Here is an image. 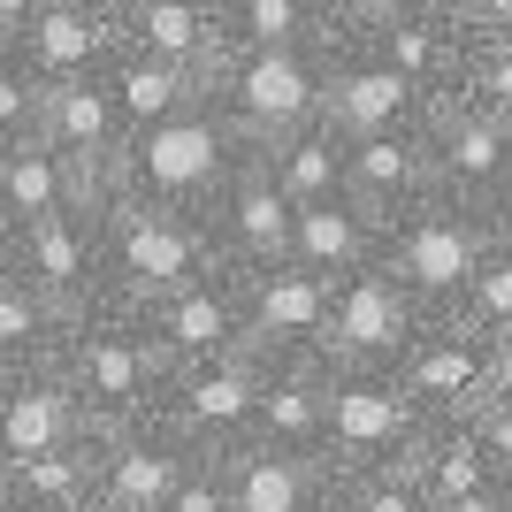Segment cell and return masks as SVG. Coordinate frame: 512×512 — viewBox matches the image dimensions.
<instances>
[{
    "label": "cell",
    "mask_w": 512,
    "mask_h": 512,
    "mask_svg": "<svg viewBox=\"0 0 512 512\" xmlns=\"http://www.w3.org/2000/svg\"><path fill=\"white\" fill-rule=\"evenodd\" d=\"M421 146H428V169H436V192L505 230L512 222V123L505 115H490L474 100H444V107H428Z\"/></svg>",
    "instance_id": "obj_9"
},
{
    "label": "cell",
    "mask_w": 512,
    "mask_h": 512,
    "mask_svg": "<svg viewBox=\"0 0 512 512\" xmlns=\"http://www.w3.org/2000/svg\"><path fill=\"white\" fill-rule=\"evenodd\" d=\"M321 413H329V367H268L245 444L276 451V459H321Z\"/></svg>",
    "instance_id": "obj_26"
},
{
    "label": "cell",
    "mask_w": 512,
    "mask_h": 512,
    "mask_svg": "<svg viewBox=\"0 0 512 512\" xmlns=\"http://www.w3.org/2000/svg\"><path fill=\"white\" fill-rule=\"evenodd\" d=\"M54 375L69 383V398L85 406L92 436L107 428H130L161 406V383H169V360L153 352V337L138 329V314L123 306H92V314L69 321L62 352H54Z\"/></svg>",
    "instance_id": "obj_2"
},
{
    "label": "cell",
    "mask_w": 512,
    "mask_h": 512,
    "mask_svg": "<svg viewBox=\"0 0 512 512\" xmlns=\"http://www.w3.org/2000/svg\"><path fill=\"white\" fill-rule=\"evenodd\" d=\"M444 512H512V490H505V482H490V490L459 497V505H444Z\"/></svg>",
    "instance_id": "obj_40"
},
{
    "label": "cell",
    "mask_w": 512,
    "mask_h": 512,
    "mask_svg": "<svg viewBox=\"0 0 512 512\" xmlns=\"http://www.w3.org/2000/svg\"><path fill=\"white\" fill-rule=\"evenodd\" d=\"M92 222H100V291L123 314H146V306L176 299V291H192L207 276H230L207 222H192V214H161V207L107 192L92 199Z\"/></svg>",
    "instance_id": "obj_1"
},
{
    "label": "cell",
    "mask_w": 512,
    "mask_h": 512,
    "mask_svg": "<svg viewBox=\"0 0 512 512\" xmlns=\"http://www.w3.org/2000/svg\"><path fill=\"white\" fill-rule=\"evenodd\" d=\"M260 390H268V360L237 344V352H222V360L169 367V383H161V406H153V421L176 428V436H184L199 459H230V451L253 436Z\"/></svg>",
    "instance_id": "obj_8"
},
{
    "label": "cell",
    "mask_w": 512,
    "mask_h": 512,
    "mask_svg": "<svg viewBox=\"0 0 512 512\" xmlns=\"http://www.w3.org/2000/svg\"><path fill=\"white\" fill-rule=\"evenodd\" d=\"M436 192V169H428V146L421 130L406 138H360V146H344V199L367 207L375 222H398L406 207Z\"/></svg>",
    "instance_id": "obj_23"
},
{
    "label": "cell",
    "mask_w": 512,
    "mask_h": 512,
    "mask_svg": "<svg viewBox=\"0 0 512 512\" xmlns=\"http://www.w3.org/2000/svg\"><path fill=\"white\" fill-rule=\"evenodd\" d=\"M390 375H398V390L413 398V413H421L428 428L474 421V413L490 406V344L467 337L459 321H428Z\"/></svg>",
    "instance_id": "obj_14"
},
{
    "label": "cell",
    "mask_w": 512,
    "mask_h": 512,
    "mask_svg": "<svg viewBox=\"0 0 512 512\" xmlns=\"http://www.w3.org/2000/svg\"><path fill=\"white\" fill-rule=\"evenodd\" d=\"M383 260V222L352 199L329 207H291V268H306L314 283H344Z\"/></svg>",
    "instance_id": "obj_24"
},
{
    "label": "cell",
    "mask_w": 512,
    "mask_h": 512,
    "mask_svg": "<svg viewBox=\"0 0 512 512\" xmlns=\"http://www.w3.org/2000/svg\"><path fill=\"white\" fill-rule=\"evenodd\" d=\"M459 100H474V107H490V115L512 123V31H497V39H467Z\"/></svg>",
    "instance_id": "obj_34"
},
{
    "label": "cell",
    "mask_w": 512,
    "mask_h": 512,
    "mask_svg": "<svg viewBox=\"0 0 512 512\" xmlns=\"http://www.w3.org/2000/svg\"><path fill=\"white\" fill-rule=\"evenodd\" d=\"M0 482L23 512H92V436L69 451L16 459V467H0Z\"/></svg>",
    "instance_id": "obj_32"
},
{
    "label": "cell",
    "mask_w": 512,
    "mask_h": 512,
    "mask_svg": "<svg viewBox=\"0 0 512 512\" xmlns=\"http://www.w3.org/2000/svg\"><path fill=\"white\" fill-rule=\"evenodd\" d=\"M85 436H92V421L69 398V383L54 375V360L0 375V467L39 459V451H69V444H85Z\"/></svg>",
    "instance_id": "obj_19"
},
{
    "label": "cell",
    "mask_w": 512,
    "mask_h": 512,
    "mask_svg": "<svg viewBox=\"0 0 512 512\" xmlns=\"http://www.w3.org/2000/svg\"><path fill=\"white\" fill-rule=\"evenodd\" d=\"M451 321H459L467 337H482V344L512 337V222L490 237V253H482V268L467 276V291H459Z\"/></svg>",
    "instance_id": "obj_33"
},
{
    "label": "cell",
    "mask_w": 512,
    "mask_h": 512,
    "mask_svg": "<svg viewBox=\"0 0 512 512\" xmlns=\"http://www.w3.org/2000/svg\"><path fill=\"white\" fill-rule=\"evenodd\" d=\"M490 406H512V337L490 344Z\"/></svg>",
    "instance_id": "obj_39"
},
{
    "label": "cell",
    "mask_w": 512,
    "mask_h": 512,
    "mask_svg": "<svg viewBox=\"0 0 512 512\" xmlns=\"http://www.w3.org/2000/svg\"><path fill=\"white\" fill-rule=\"evenodd\" d=\"M321 85H329V54H222L207 107L230 123L245 153H260L291 130L321 123Z\"/></svg>",
    "instance_id": "obj_6"
},
{
    "label": "cell",
    "mask_w": 512,
    "mask_h": 512,
    "mask_svg": "<svg viewBox=\"0 0 512 512\" xmlns=\"http://www.w3.org/2000/svg\"><path fill=\"white\" fill-rule=\"evenodd\" d=\"M8 268H16L46 306H62L69 321L92 314V306H107V291H100V222H92V207L54 214V222H39V230H23Z\"/></svg>",
    "instance_id": "obj_16"
},
{
    "label": "cell",
    "mask_w": 512,
    "mask_h": 512,
    "mask_svg": "<svg viewBox=\"0 0 512 512\" xmlns=\"http://www.w3.org/2000/svg\"><path fill=\"white\" fill-rule=\"evenodd\" d=\"M0 207H8L16 230H39V222L77 214V207H92V199H85V184L69 176V161L46 146V138H23V146L0 153Z\"/></svg>",
    "instance_id": "obj_28"
},
{
    "label": "cell",
    "mask_w": 512,
    "mask_h": 512,
    "mask_svg": "<svg viewBox=\"0 0 512 512\" xmlns=\"http://www.w3.org/2000/svg\"><path fill=\"white\" fill-rule=\"evenodd\" d=\"M23 39V0H0V54H16Z\"/></svg>",
    "instance_id": "obj_41"
},
{
    "label": "cell",
    "mask_w": 512,
    "mask_h": 512,
    "mask_svg": "<svg viewBox=\"0 0 512 512\" xmlns=\"http://www.w3.org/2000/svg\"><path fill=\"white\" fill-rule=\"evenodd\" d=\"M207 237H214V253H222L230 276H253V268L291 260V199L268 184L260 161H245V169L222 184V199L207 207Z\"/></svg>",
    "instance_id": "obj_18"
},
{
    "label": "cell",
    "mask_w": 512,
    "mask_h": 512,
    "mask_svg": "<svg viewBox=\"0 0 512 512\" xmlns=\"http://www.w3.org/2000/svg\"><path fill=\"white\" fill-rule=\"evenodd\" d=\"M490 237H497V222H482L474 207H459V199H444V192H428L421 207L383 222V268L428 321H451L467 276L482 268V253H490Z\"/></svg>",
    "instance_id": "obj_4"
},
{
    "label": "cell",
    "mask_w": 512,
    "mask_h": 512,
    "mask_svg": "<svg viewBox=\"0 0 512 512\" xmlns=\"http://www.w3.org/2000/svg\"><path fill=\"white\" fill-rule=\"evenodd\" d=\"M421 413L383 367H329V413H321V467L329 474H375L398 467L421 436Z\"/></svg>",
    "instance_id": "obj_7"
},
{
    "label": "cell",
    "mask_w": 512,
    "mask_h": 512,
    "mask_svg": "<svg viewBox=\"0 0 512 512\" xmlns=\"http://www.w3.org/2000/svg\"><path fill=\"white\" fill-rule=\"evenodd\" d=\"M0 512H23V505H16V497H8V482H0Z\"/></svg>",
    "instance_id": "obj_43"
},
{
    "label": "cell",
    "mask_w": 512,
    "mask_h": 512,
    "mask_svg": "<svg viewBox=\"0 0 512 512\" xmlns=\"http://www.w3.org/2000/svg\"><path fill=\"white\" fill-rule=\"evenodd\" d=\"M39 77L16 62V54H0V153L23 146V138H39Z\"/></svg>",
    "instance_id": "obj_36"
},
{
    "label": "cell",
    "mask_w": 512,
    "mask_h": 512,
    "mask_svg": "<svg viewBox=\"0 0 512 512\" xmlns=\"http://www.w3.org/2000/svg\"><path fill=\"white\" fill-rule=\"evenodd\" d=\"M39 138L69 161V176L85 184V199H107L115 192V169H123V123H115V100L107 85H46L39 100Z\"/></svg>",
    "instance_id": "obj_17"
},
{
    "label": "cell",
    "mask_w": 512,
    "mask_h": 512,
    "mask_svg": "<svg viewBox=\"0 0 512 512\" xmlns=\"http://www.w3.org/2000/svg\"><path fill=\"white\" fill-rule=\"evenodd\" d=\"M245 161H253V153L237 146L230 123L199 100L192 115H176V123H161V130H146V138H130V146H123L115 199H138V207L207 222V207L222 199V184H230Z\"/></svg>",
    "instance_id": "obj_3"
},
{
    "label": "cell",
    "mask_w": 512,
    "mask_h": 512,
    "mask_svg": "<svg viewBox=\"0 0 512 512\" xmlns=\"http://www.w3.org/2000/svg\"><path fill=\"white\" fill-rule=\"evenodd\" d=\"M138 329L153 337V352L169 367H199V360L237 352V344H245V329H237V276H207V283H192V291H176V299L146 306Z\"/></svg>",
    "instance_id": "obj_21"
},
{
    "label": "cell",
    "mask_w": 512,
    "mask_h": 512,
    "mask_svg": "<svg viewBox=\"0 0 512 512\" xmlns=\"http://www.w3.org/2000/svg\"><path fill=\"white\" fill-rule=\"evenodd\" d=\"M169 512H230V490H222V467H214V459H199V467L184 474V490L169 497Z\"/></svg>",
    "instance_id": "obj_38"
},
{
    "label": "cell",
    "mask_w": 512,
    "mask_h": 512,
    "mask_svg": "<svg viewBox=\"0 0 512 512\" xmlns=\"http://www.w3.org/2000/svg\"><path fill=\"white\" fill-rule=\"evenodd\" d=\"M467 436H474V451L490 459V474L512 490V406H482V413L467 421Z\"/></svg>",
    "instance_id": "obj_37"
},
{
    "label": "cell",
    "mask_w": 512,
    "mask_h": 512,
    "mask_svg": "<svg viewBox=\"0 0 512 512\" xmlns=\"http://www.w3.org/2000/svg\"><path fill=\"white\" fill-rule=\"evenodd\" d=\"M214 467H222L230 512H329V482H337L321 459H276L260 444H237Z\"/></svg>",
    "instance_id": "obj_25"
},
{
    "label": "cell",
    "mask_w": 512,
    "mask_h": 512,
    "mask_svg": "<svg viewBox=\"0 0 512 512\" xmlns=\"http://www.w3.org/2000/svg\"><path fill=\"white\" fill-rule=\"evenodd\" d=\"M428 329V314L390 283V268H360V276L329 283V337H321V367H398L406 344Z\"/></svg>",
    "instance_id": "obj_11"
},
{
    "label": "cell",
    "mask_w": 512,
    "mask_h": 512,
    "mask_svg": "<svg viewBox=\"0 0 512 512\" xmlns=\"http://www.w3.org/2000/svg\"><path fill=\"white\" fill-rule=\"evenodd\" d=\"M321 123L337 130L344 146H360V138H406V130L428 123V107L413 100L398 77H390L375 54H367L352 31L329 46V85H321Z\"/></svg>",
    "instance_id": "obj_15"
},
{
    "label": "cell",
    "mask_w": 512,
    "mask_h": 512,
    "mask_svg": "<svg viewBox=\"0 0 512 512\" xmlns=\"http://www.w3.org/2000/svg\"><path fill=\"white\" fill-rule=\"evenodd\" d=\"M107 100H115V123H123V138H146V130H161V123H176V115H192L199 100H207V85L199 77H184V69H161V62H146V54H115L107 62Z\"/></svg>",
    "instance_id": "obj_27"
},
{
    "label": "cell",
    "mask_w": 512,
    "mask_h": 512,
    "mask_svg": "<svg viewBox=\"0 0 512 512\" xmlns=\"http://www.w3.org/2000/svg\"><path fill=\"white\" fill-rule=\"evenodd\" d=\"M253 161L268 169V184H276L291 207H329V199H344V138L329 123L291 130L276 146H260Z\"/></svg>",
    "instance_id": "obj_30"
},
{
    "label": "cell",
    "mask_w": 512,
    "mask_h": 512,
    "mask_svg": "<svg viewBox=\"0 0 512 512\" xmlns=\"http://www.w3.org/2000/svg\"><path fill=\"white\" fill-rule=\"evenodd\" d=\"M123 54V8L115 0H23L16 62L46 85H92Z\"/></svg>",
    "instance_id": "obj_12"
},
{
    "label": "cell",
    "mask_w": 512,
    "mask_h": 512,
    "mask_svg": "<svg viewBox=\"0 0 512 512\" xmlns=\"http://www.w3.org/2000/svg\"><path fill=\"white\" fill-rule=\"evenodd\" d=\"M69 337V314L62 306H46L16 268H0V375H16V367H46L62 352Z\"/></svg>",
    "instance_id": "obj_31"
},
{
    "label": "cell",
    "mask_w": 512,
    "mask_h": 512,
    "mask_svg": "<svg viewBox=\"0 0 512 512\" xmlns=\"http://www.w3.org/2000/svg\"><path fill=\"white\" fill-rule=\"evenodd\" d=\"M115 8H123L130 54L214 85V69H222V8L214 0H115Z\"/></svg>",
    "instance_id": "obj_20"
},
{
    "label": "cell",
    "mask_w": 512,
    "mask_h": 512,
    "mask_svg": "<svg viewBox=\"0 0 512 512\" xmlns=\"http://www.w3.org/2000/svg\"><path fill=\"white\" fill-rule=\"evenodd\" d=\"M329 512H428V505L398 467H375V474H337L329 482Z\"/></svg>",
    "instance_id": "obj_35"
},
{
    "label": "cell",
    "mask_w": 512,
    "mask_h": 512,
    "mask_svg": "<svg viewBox=\"0 0 512 512\" xmlns=\"http://www.w3.org/2000/svg\"><path fill=\"white\" fill-rule=\"evenodd\" d=\"M237 329H245V352H260L268 367H321L329 283H314L291 260L253 268V276H237Z\"/></svg>",
    "instance_id": "obj_10"
},
{
    "label": "cell",
    "mask_w": 512,
    "mask_h": 512,
    "mask_svg": "<svg viewBox=\"0 0 512 512\" xmlns=\"http://www.w3.org/2000/svg\"><path fill=\"white\" fill-rule=\"evenodd\" d=\"M192 467L199 451L153 413L130 428H107V436H92V512H169Z\"/></svg>",
    "instance_id": "obj_13"
},
{
    "label": "cell",
    "mask_w": 512,
    "mask_h": 512,
    "mask_svg": "<svg viewBox=\"0 0 512 512\" xmlns=\"http://www.w3.org/2000/svg\"><path fill=\"white\" fill-rule=\"evenodd\" d=\"M344 31H352L421 107L459 100L467 31L451 23V0H344Z\"/></svg>",
    "instance_id": "obj_5"
},
{
    "label": "cell",
    "mask_w": 512,
    "mask_h": 512,
    "mask_svg": "<svg viewBox=\"0 0 512 512\" xmlns=\"http://www.w3.org/2000/svg\"><path fill=\"white\" fill-rule=\"evenodd\" d=\"M222 54H329L344 39V0H214Z\"/></svg>",
    "instance_id": "obj_22"
},
{
    "label": "cell",
    "mask_w": 512,
    "mask_h": 512,
    "mask_svg": "<svg viewBox=\"0 0 512 512\" xmlns=\"http://www.w3.org/2000/svg\"><path fill=\"white\" fill-rule=\"evenodd\" d=\"M16 237H23V230H16V222H8V207H0V268L16 260Z\"/></svg>",
    "instance_id": "obj_42"
},
{
    "label": "cell",
    "mask_w": 512,
    "mask_h": 512,
    "mask_svg": "<svg viewBox=\"0 0 512 512\" xmlns=\"http://www.w3.org/2000/svg\"><path fill=\"white\" fill-rule=\"evenodd\" d=\"M398 474H406L413 490H421V505H428V512H444V505H459V497H474V490H490V482H497L490 459L474 451L467 421L421 428V436H413V451L398 459Z\"/></svg>",
    "instance_id": "obj_29"
}]
</instances>
